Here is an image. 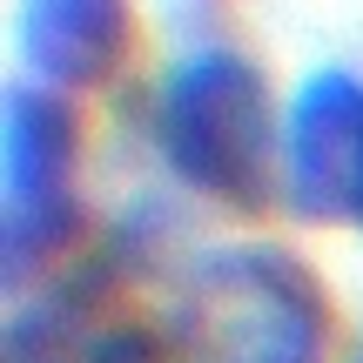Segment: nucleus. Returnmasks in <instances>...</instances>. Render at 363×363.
<instances>
[{
	"label": "nucleus",
	"instance_id": "nucleus-6",
	"mask_svg": "<svg viewBox=\"0 0 363 363\" xmlns=\"http://www.w3.org/2000/svg\"><path fill=\"white\" fill-rule=\"evenodd\" d=\"M7 363H169V343H155L135 323H108L101 289L88 276H74L48 303L13 316Z\"/></svg>",
	"mask_w": 363,
	"mask_h": 363
},
{
	"label": "nucleus",
	"instance_id": "nucleus-5",
	"mask_svg": "<svg viewBox=\"0 0 363 363\" xmlns=\"http://www.w3.org/2000/svg\"><path fill=\"white\" fill-rule=\"evenodd\" d=\"M135 40L128 0H21V61L27 81L67 94L101 88Z\"/></svg>",
	"mask_w": 363,
	"mask_h": 363
},
{
	"label": "nucleus",
	"instance_id": "nucleus-1",
	"mask_svg": "<svg viewBox=\"0 0 363 363\" xmlns=\"http://www.w3.org/2000/svg\"><path fill=\"white\" fill-rule=\"evenodd\" d=\"M169 363H323L330 303L310 262L276 242L208 249L169 310Z\"/></svg>",
	"mask_w": 363,
	"mask_h": 363
},
{
	"label": "nucleus",
	"instance_id": "nucleus-2",
	"mask_svg": "<svg viewBox=\"0 0 363 363\" xmlns=\"http://www.w3.org/2000/svg\"><path fill=\"white\" fill-rule=\"evenodd\" d=\"M155 148L175 182L229 208H262L276 169V108L262 67L229 48L189 54L155 94Z\"/></svg>",
	"mask_w": 363,
	"mask_h": 363
},
{
	"label": "nucleus",
	"instance_id": "nucleus-7",
	"mask_svg": "<svg viewBox=\"0 0 363 363\" xmlns=\"http://www.w3.org/2000/svg\"><path fill=\"white\" fill-rule=\"evenodd\" d=\"M357 363H363V357H357Z\"/></svg>",
	"mask_w": 363,
	"mask_h": 363
},
{
	"label": "nucleus",
	"instance_id": "nucleus-3",
	"mask_svg": "<svg viewBox=\"0 0 363 363\" xmlns=\"http://www.w3.org/2000/svg\"><path fill=\"white\" fill-rule=\"evenodd\" d=\"M74 162L81 121L67 94L13 81L0 108V276L21 289L74 235Z\"/></svg>",
	"mask_w": 363,
	"mask_h": 363
},
{
	"label": "nucleus",
	"instance_id": "nucleus-4",
	"mask_svg": "<svg viewBox=\"0 0 363 363\" xmlns=\"http://www.w3.org/2000/svg\"><path fill=\"white\" fill-rule=\"evenodd\" d=\"M283 189L303 222L363 229V81L316 67L289 101L283 128Z\"/></svg>",
	"mask_w": 363,
	"mask_h": 363
}]
</instances>
